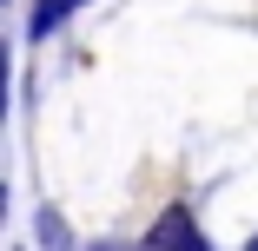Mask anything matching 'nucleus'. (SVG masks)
Listing matches in <instances>:
<instances>
[{
  "instance_id": "3",
  "label": "nucleus",
  "mask_w": 258,
  "mask_h": 251,
  "mask_svg": "<svg viewBox=\"0 0 258 251\" xmlns=\"http://www.w3.org/2000/svg\"><path fill=\"white\" fill-rule=\"evenodd\" d=\"M245 251H258V238H251V244H245Z\"/></svg>"
},
{
  "instance_id": "2",
  "label": "nucleus",
  "mask_w": 258,
  "mask_h": 251,
  "mask_svg": "<svg viewBox=\"0 0 258 251\" xmlns=\"http://www.w3.org/2000/svg\"><path fill=\"white\" fill-rule=\"evenodd\" d=\"M73 7H80V0H33V20H27V33H33V40H46V33H53V27L73 14Z\"/></svg>"
},
{
  "instance_id": "1",
  "label": "nucleus",
  "mask_w": 258,
  "mask_h": 251,
  "mask_svg": "<svg viewBox=\"0 0 258 251\" xmlns=\"http://www.w3.org/2000/svg\"><path fill=\"white\" fill-rule=\"evenodd\" d=\"M152 251H212L199 238V225H192V212L185 205H172V212H159V225H152V238H146Z\"/></svg>"
}]
</instances>
